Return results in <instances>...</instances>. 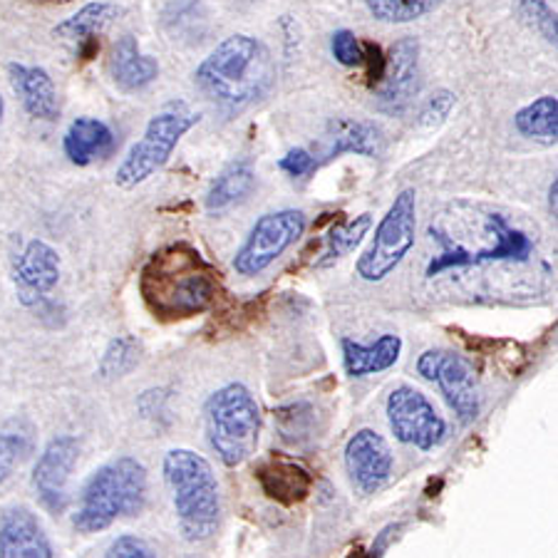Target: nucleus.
Here are the masks:
<instances>
[{
  "instance_id": "1",
  "label": "nucleus",
  "mask_w": 558,
  "mask_h": 558,
  "mask_svg": "<svg viewBox=\"0 0 558 558\" xmlns=\"http://www.w3.org/2000/svg\"><path fill=\"white\" fill-rule=\"evenodd\" d=\"M221 274L186 241H177L151 254L140 274V293L155 318L186 320L216 303Z\"/></svg>"
},
{
  "instance_id": "2",
  "label": "nucleus",
  "mask_w": 558,
  "mask_h": 558,
  "mask_svg": "<svg viewBox=\"0 0 558 558\" xmlns=\"http://www.w3.org/2000/svg\"><path fill=\"white\" fill-rule=\"evenodd\" d=\"M274 77L271 52L244 33L216 45L194 72L196 87L227 112H241L258 102L271 89Z\"/></svg>"
},
{
  "instance_id": "3",
  "label": "nucleus",
  "mask_w": 558,
  "mask_h": 558,
  "mask_svg": "<svg viewBox=\"0 0 558 558\" xmlns=\"http://www.w3.org/2000/svg\"><path fill=\"white\" fill-rule=\"evenodd\" d=\"M184 542L204 544L219 531L221 494L211 464L192 449H169L161 462Z\"/></svg>"
},
{
  "instance_id": "4",
  "label": "nucleus",
  "mask_w": 558,
  "mask_h": 558,
  "mask_svg": "<svg viewBox=\"0 0 558 558\" xmlns=\"http://www.w3.org/2000/svg\"><path fill=\"white\" fill-rule=\"evenodd\" d=\"M147 470L140 459L117 457L87 480L72 526L80 534H97L117 519L137 517L147 504Z\"/></svg>"
},
{
  "instance_id": "5",
  "label": "nucleus",
  "mask_w": 558,
  "mask_h": 558,
  "mask_svg": "<svg viewBox=\"0 0 558 558\" xmlns=\"http://www.w3.org/2000/svg\"><path fill=\"white\" fill-rule=\"evenodd\" d=\"M206 437L223 466H241L256 454L260 408L246 385L229 383L216 390L204 408Z\"/></svg>"
},
{
  "instance_id": "6",
  "label": "nucleus",
  "mask_w": 558,
  "mask_h": 558,
  "mask_svg": "<svg viewBox=\"0 0 558 558\" xmlns=\"http://www.w3.org/2000/svg\"><path fill=\"white\" fill-rule=\"evenodd\" d=\"M199 120L202 114L194 112L186 102H169L165 110H159L147 122L142 140L134 144L120 169H117L114 184L120 189H134L155 177L172 157L184 134Z\"/></svg>"
},
{
  "instance_id": "7",
  "label": "nucleus",
  "mask_w": 558,
  "mask_h": 558,
  "mask_svg": "<svg viewBox=\"0 0 558 558\" xmlns=\"http://www.w3.org/2000/svg\"><path fill=\"white\" fill-rule=\"evenodd\" d=\"M417 239V192L402 189L375 229L371 246L357 258L355 271L367 283H380L395 274Z\"/></svg>"
},
{
  "instance_id": "8",
  "label": "nucleus",
  "mask_w": 558,
  "mask_h": 558,
  "mask_svg": "<svg viewBox=\"0 0 558 558\" xmlns=\"http://www.w3.org/2000/svg\"><path fill=\"white\" fill-rule=\"evenodd\" d=\"M305 214L299 209H283L264 214L251 227L248 236L233 256V268L239 276H258L274 266L288 248L299 244L305 233Z\"/></svg>"
},
{
  "instance_id": "9",
  "label": "nucleus",
  "mask_w": 558,
  "mask_h": 558,
  "mask_svg": "<svg viewBox=\"0 0 558 558\" xmlns=\"http://www.w3.org/2000/svg\"><path fill=\"white\" fill-rule=\"evenodd\" d=\"M387 425L398 442L417 447L422 452L439 447L447 439V422L437 415L427 395L410 385H400L387 395Z\"/></svg>"
},
{
  "instance_id": "10",
  "label": "nucleus",
  "mask_w": 558,
  "mask_h": 558,
  "mask_svg": "<svg viewBox=\"0 0 558 558\" xmlns=\"http://www.w3.org/2000/svg\"><path fill=\"white\" fill-rule=\"evenodd\" d=\"M484 236L489 239L487 246L480 248H464V251H439L432 256L427 264V278H435L452 268H466V266H482L492 264V260H529L531 251H534V241H531L524 231L509 227V221L501 214H484Z\"/></svg>"
},
{
  "instance_id": "11",
  "label": "nucleus",
  "mask_w": 558,
  "mask_h": 558,
  "mask_svg": "<svg viewBox=\"0 0 558 558\" xmlns=\"http://www.w3.org/2000/svg\"><path fill=\"white\" fill-rule=\"evenodd\" d=\"M417 373L437 385L459 422H474L480 415V385L472 365L452 350L432 348L417 357Z\"/></svg>"
},
{
  "instance_id": "12",
  "label": "nucleus",
  "mask_w": 558,
  "mask_h": 558,
  "mask_svg": "<svg viewBox=\"0 0 558 558\" xmlns=\"http://www.w3.org/2000/svg\"><path fill=\"white\" fill-rule=\"evenodd\" d=\"M80 457L75 437L62 435L45 445L33 470V489L50 514H62L68 509V482Z\"/></svg>"
},
{
  "instance_id": "13",
  "label": "nucleus",
  "mask_w": 558,
  "mask_h": 558,
  "mask_svg": "<svg viewBox=\"0 0 558 558\" xmlns=\"http://www.w3.org/2000/svg\"><path fill=\"white\" fill-rule=\"evenodd\" d=\"M420 93V43L402 38L385 58V75L377 85V107L387 114H402Z\"/></svg>"
},
{
  "instance_id": "14",
  "label": "nucleus",
  "mask_w": 558,
  "mask_h": 558,
  "mask_svg": "<svg viewBox=\"0 0 558 558\" xmlns=\"http://www.w3.org/2000/svg\"><path fill=\"white\" fill-rule=\"evenodd\" d=\"M392 452L375 429H360L345 445V472L360 494L380 492L392 474Z\"/></svg>"
},
{
  "instance_id": "15",
  "label": "nucleus",
  "mask_w": 558,
  "mask_h": 558,
  "mask_svg": "<svg viewBox=\"0 0 558 558\" xmlns=\"http://www.w3.org/2000/svg\"><path fill=\"white\" fill-rule=\"evenodd\" d=\"M13 281L17 288V299L25 305H38L45 293L60 283V256L45 241L35 239L25 244L13 264Z\"/></svg>"
},
{
  "instance_id": "16",
  "label": "nucleus",
  "mask_w": 558,
  "mask_h": 558,
  "mask_svg": "<svg viewBox=\"0 0 558 558\" xmlns=\"http://www.w3.org/2000/svg\"><path fill=\"white\" fill-rule=\"evenodd\" d=\"M260 492L281 507H295L311 497L313 474L308 466L286 454H268L254 470Z\"/></svg>"
},
{
  "instance_id": "17",
  "label": "nucleus",
  "mask_w": 558,
  "mask_h": 558,
  "mask_svg": "<svg viewBox=\"0 0 558 558\" xmlns=\"http://www.w3.org/2000/svg\"><path fill=\"white\" fill-rule=\"evenodd\" d=\"M0 556L3 558H52L48 534L28 507H11L0 517Z\"/></svg>"
},
{
  "instance_id": "18",
  "label": "nucleus",
  "mask_w": 558,
  "mask_h": 558,
  "mask_svg": "<svg viewBox=\"0 0 558 558\" xmlns=\"http://www.w3.org/2000/svg\"><path fill=\"white\" fill-rule=\"evenodd\" d=\"M8 75H11V85L15 89V95L21 97L25 112L43 122L58 120V89L56 83H52V77L48 75V70L11 62V65H8Z\"/></svg>"
},
{
  "instance_id": "19",
  "label": "nucleus",
  "mask_w": 558,
  "mask_h": 558,
  "mask_svg": "<svg viewBox=\"0 0 558 558\" xmlns=\"http://www.w3.org/2000/svg\"><path fill=\"white\" fill-rule=\"evenodd\" d=\"M383 132L371 122L332 120L323 137V161H332L343 155H360L375 159L383 155Z\"/></svg>"
},
{
  "instance_id": "20",
  "label": "nucleus",
  "mask_w": 558,
  "mask_h": 558,
  "mask_svg": "<svg viewBox=\"0 0 558 558\" xmlns=\"http://www.w3.org/2000/svg\"><path fill=\"white\" fill-rule=\"evenodd\" d=\"M110 72L114 85L124 89V93H140V89L149 87L157 80L159 62L144 56L134 35H122L112 48Z\"/></svg>"
},
{
  "instance_id": "21",
  "label": "nucleus",
  "mask_w": 558,
  "mask_h": 558,
  "mask_svg": "<svg viewBox=\"0 0 558 558\" xmlns=\"http://www.w3.org/2000/svg\"><path fill=\"white\" fill-rule=\"evenodd\" d=\"M340 348H343L345 373L350 377H367V375L390 371V367L398 363L402 355V338L387 332V336H380L371 345H363L350 338H343L340 340Z\"/></svg>"
},
{
  "instance_id": "22",
  "label": "nucleus",
  "mask_w": 558,
  "mask_h": 558,
  "mask_svg": "<svg viewBox=\"0 0 558 558\" xmlns=\"http://www.w3.org/2000/svg\"><path fill=\"white\" fill-rule=\"evenodd\" d=\"M62 147H65V157L72 165L87 167L95 159L110 155L114 147V134L105 122L95 120V117H77L68 128Z\"/></svg>"
},
{
  "instance_id": "23",
  "label": "nucleus",
  "mask_w": 558,
  "mask_h": 558,
  "mask_svg": "<svg viewBox=\"0 0 558 558\" xmlns=\"http://www.w3.org/2000/svg\"><path fill=\"white\" fill-rule=\"evenodd\" d=\"M256 172L254 165L248 159H233L219 174L214 177V182L206 189V209L211 214L227 211L231 206H236L254 192Z\"/></svg>"
},
{
  "instance_id": "24",
  "label": "nucleus",
  "mask_w": 558,
  "mask_h": 558,
  "mask_svg": "<svg viewBox=\"0 0 558 558\" xmlns=\"http://www.w3.org/2000/svg\"><path fill=\"white\" fill-rule=\"evenodd\" d=\"M117 15H120V8L114 3H105V0H100V3H87L85 8H80L75 15L65 17V21L56 28V35L62 40H72L77 45L97 40V35H100Z\"/></svg>"
},
{
  "instance_id": "25",
  "label": "nucleus",
  "mask_w": 558,
  "mask_h": 558,
  "mask_svg": "<svg viewBox=\"0 0 558 558\" xmlns=\"http://www.w3.org/2000/svg\"><path fill=\"white\" fill-rule=\"evenodd\" d=\"M514 128L526 140L554 144L558 137V100L554 95H544L529 102L514 114Z\"/></svg>"
},
{
  "instance_id": "26",
  "label": "nucleus",
  "mask_w": 558,
  "mask_h": 558,
  "mask_svg": "<svg viewBox=\"0 0 558 558\" xmlns=\"http://www.w3.org/2000/svg\"><path fill=\"white\" fill-rule=\"evenodd\" d=\"M35 427L28 420H11L0 427V484L33 452Z\"/></svg>"
},
{
  "instance_id": "27",
  "label": "nucleus",
  "mask_w": 558,
  "mask_h": 558,
  "mask_svg": "<svg viewBox=\"0 0 558 558\" xmlns=\"http://www.w3.org/2000/svg\"><path fill=\"white\" fill-rule=\"evenodd\" d=\"M371 227H373V216L367 211L355 216L353 221L332 227L328 233V246L323 251V258L318 260V266H330L336 264V260L345 258L348 254H353V251L360 246V241L367 236Z\"/></svg>"
},
{
  "instance_id": "28",
  "label": "nucleus",
  "mask_w": 558,
  "mask_h": 558,
  "mask_svg": "<svg viewBox=\"0 0 558 558\" xmlns=\"http://www.w3.org/2000/svg\"><path fill=\"white\" fill-rule=\"evenodd\" d=\"M142 360V343L132 336H117L110 340V345L105 348L100 367H97V375L102 380H117V377L130 375L134 367L140 365Z\"/></svg>"
},
{
  "instance_id": "29",
  "label": "nucleus",
  "mask_w": 558,
  "mask_h": 558,
  "mask_svg": "<svg viewBox=\"0 0 558 558\" xmlns=\"http://www.w3.org/2000/svg\"><path fill=\"white\" fill-rule=\"evenodd\" d=\"M367 11L380 23L404 25L435 13L445 0H365Z\"/></svg>"
},
{
  "instance_id": "30",
  "label": "nucleus",
  "mask_w": 558,
  "mask_h": 558,
  "mask_svg": "<svg viewBox=\"0 0 558 558\" xmlns=\"http://www.w3.org/2000/svg\"><path fill=\"white\" fill-rule=\"evenodd\" d=\"M519 15L534 28L546 43H554L558 38V13L556 0H517Z\"/></svg>"
},
{
  "instance_id": "31",
  "label": "nucleus",
  "mask_w": 558,
  "mask_h": 558,
  "mask_svg": "<svg viewBox=\"0 0 558 558\" xmlns=\"http://www.w3.org/2000/svg\"><path fill=\"white\" fill-rule=\"evenodd\" d=\"M452 110H454V93H449V89H437V93L429 95L427 102L422 105L420 128L422 130H437Z\"/></svg>"
},
{
  "instance_id": "32",
  "label": "nucleus",
  "mask_w": 558,
  "mask_h": 558,
  "mask_svg": "<svg viewBox=\"0 0 558 558\" xmlns=\"http://www.w3.org/2000/svg\"><path fill=\"white\" fill-rule=\"evenodd\" d=\"M330 50L340 65L357 68L363 65V43L357 40L355 33L350 31H336L330 38Z\"/></svg>"
},
{
  "instance_id": "33",
  "label": "nucleus",
  "mask_w": 558,
  "mask_h": 558,
  "mask_svg": "<svg viewBox=\"0 0 558 558\" xmlns=\"http://www.w3.org/2000/svg\"><path fill=\"white\" fill-rule=\"evenodd\" d=\"M278 167H281L288 177H305V174L315 172L318 159H315L308 149L299 147V149L288 151V155L278 161Z\"/></svg>"
},
{
  "instance_id": "34",
  "label": "nucleus",
  "mask_w": 558,
  "mask_h": 558,
  "mask_svg": "<svg viewBox=\"0 0 558 558\" xmlns=\"http://www.w3.org/2000/svg\"><path fill=\"white\" fill-rule=\"evenodd\" d=\"M107 556L110 558H149L155 554H151V548L144 544L142 538L120 536V538H114L110 548H107Z\"/></svg>"
},
{
  "instance_id": "35",
  "label": "nucleus",
  "mask_w": 558,
  "mask_h": 558,
  "mask_svg": "<svg viewBox=\"0 0 558 558\" xmlns=\"http://www.w3.org/2000/svg\"><path fill=\"white\" fill-rule=\"evenodd\" d=\"M363 65H367V85L377 87L385 75V56L383 48L375 43L363 45Z\"/></svg>"
},
{
  "instance_id": "36",
  "label": "nucleus",
  "mask_w": 558,
  "mask_h": 558,
  "mask_svg": "<svg viewBox=\"0 0 558 558\" xmlns=\"http://www.w3.org/2000/svg\"><path fill=\"white\" fill-rule=\"evenodd\" d=\"M402 529H404L402 524H387V526L380 531V534L375 536V542H373V546H371V556H377V558L385 556L387 548L392 546V542L400 536Z\"/></svg>"
},
{
  "instance_id": "37",
  "label": "nucleus",
  "mask_w": 558,
  "mask_h": 558,
  "mask_svg": "<svg viewBox=\"0 0 558 558\" xmlns=\"http://www.w3.org/2000/svg\"><path fill=\"white\" fill-rule=\"evenodd\" d=\"M556 189H558V182L554 179L551 189H548V209H551V214L556 216Z\"/></svg>"
},
{
  "instance_id": "38",
  "label": "nucleus",
  "mask_w": 558,
  "mask_h": 558,
  "mask_svg": "<svg viewBox=\"0 0 558 558\" xmlns=\"http://www.w3.org/2000/svg\"><path fill=\"white\" fill-rule=\"evenodd\" d=\"M3 112H5V102H3V95H0V120H3Z\"/></svg>"
}]
</instances>
